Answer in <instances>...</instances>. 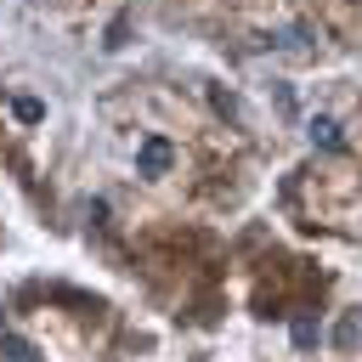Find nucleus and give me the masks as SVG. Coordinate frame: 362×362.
Masks as SVG:
<instances>
[{
	"label": "nucleus",
	"mask_w": 362,
	"mask_h": 362,
	"mask_svg": "<svg viewBox=\"0 0 362 362\" xmlns=\"http://www.w3.org/2000/svg\"><path fill=\"white\" fill-rule=\"evenodd\" d=\"M288 334H294V345H317V334H322V328H317V317H294V328H288Z\"/></svg>",
	"instance_id": "nucleus-5"
},
{
	"label": "nucleus",
	"mask_w": 362,
	"mask_h": 362,
	"mask_svg": "<svg viewBox=\"0 0 362 362\" xmlns=\"http://www.w3.org/2000/svg\"><path fill=\"white\" fill-rule=\"evenodd\" d=\"M0 362H45L28 339H17V334H0Z\"/></svg>",
	"instance_id": "nucleus-2"
},
{
	"label": "nucleus",
	"mask_w": 362,
	"mask_h": 362,
	"mask_svg": "<svg viewBox=\"0 0 362 362\" xmlns=\"http://www.w3.org/2000/svg\"><path fill=\"white\" fill-rule=\"evenodd\" d=\"M356 334H362V317H345V328H339V339H345V345H351V339H356Z\"/></svg>",
	"instance_id": "nucleus-6"
},
{
	"label": "nucleus",
	"mask_w": 362,
	"mask_h": 362,
	"mask_svg": "<svg viewBox=\"0 0 362 362\" xmlns=\"http://www.w3.org/2000/svg\"><path fill=\"white\" fill-rule=\"evenodd\" d=\"M170 158H175V153H170V141H164V136H147V141L136 147V170H141V175H164V170H170Z\"/></svg>",
	"instance_id": "nucleus-1"
},
{
	"label": "nucleus",
	"mask_w": 362,
	"mask_h": 362,
	"mask_svg": "<svg viewBox=\"0 0 362 362\" xmlns=\"http://www.w3.org/2000/svg\"><path fill=\"white\" fill-rule=\"evenodd\" d=\"M311 141L317 147H339V124L334 119H311Z\"/></svg>",
	"instance_id": "nucleus-3"
},
{
	"label": "nucleus",
	"mask_w": 362,
	"mask_h": 362,
	"mask_svg": "<svg viewBox=\"0 0 362 362\" xmlns=\"http://www.w3.org/2000/svg\"><path fill=\"white\" fill-rule=\"evenodd\" d=\"M11 113H17L23 124H40V119H45V107H40L34 96H17V102H11Z\"/></svg>",
	"instance_id": "nucleus-4"
}]
</instances>
